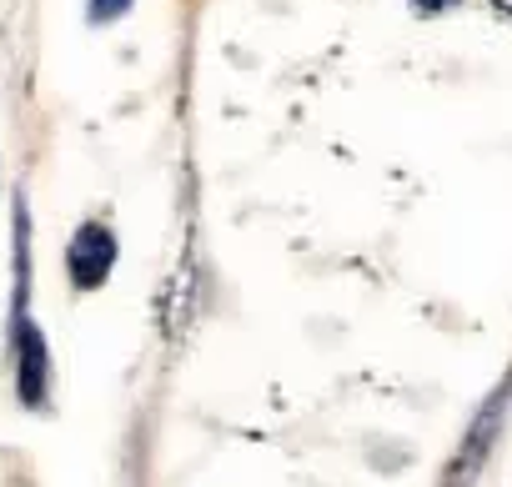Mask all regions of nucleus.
I'll return each instance as SVG.
<instances>
[{"instance_id": "1", "label": "nucleus", "mask_w": 512, "mask_h": 487, "mask_svg": "<svg viewBox=\"0 0 512 487\" xmlns=\"http://www.w3.org/2000/svg\"><path fill=\"white\" fill-rule=\"evenodd\" d=\"M11 362H16V397L26 412H46L51 407V347H46V327L26 317H11Z\"/></svg>"}, {"instance_id": "2", "label": "nucleus", "mask_w": 512, "mask_h": 487, "mask_svg": "<svg viewBox=\"0 0 512 487\" xmlns=\"http://www.w3.org/2000/svg\"><path fill=\"white\" fill-rule=\"evenodd\" d=\"M66 272L76 292H101L116 272V236L106 221H81L71 247H66Z\"/></svg>"}, {"instance_id": "3", "label": "nucleus", "mask_w": 512, "mask_h": 487, "mask_svg": "<svg viewBox=\"0 0 512 487\" xmlns=\"http://www.w3.org/2000/svg\"><path fill=\"white\" fill-rule=\"evenodd\" d=\"M502 407H507V392H497V397L482 407V417L467 427V437H462V447H457V462L447 467V487H472V477L482 472V462H487V452H492V442H497Z\"/></svg>"}, {"instance_id": "4", "label": "nucleus", "mask_w": 512, "mask_h": 487, "mask_svg": "<svg viewBox=\"0 0 512 487\" xmlns=\"http://www.w3.org/2000/svg\"><path fill=\"white\" fill-rule=\"evenodd\" d=\"M131 6H136V0H91L86 11H91V26H111V21H121Z\"/></svg>"}, {"instance_id": "5", "label": "nucleus", "mask_w": 512, "mask_h": 487, "mask_svg": "<svg viewBox=\"0 0 512 487\" xmlns=\"http://www.w3.org/2000/svg\"><path fill=\"white\" fill-rule=\"evenodd\" d=\"M412 6H417V16H442V11L457 6V0H412Z\"/></svg>"}]
</instances>
